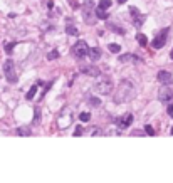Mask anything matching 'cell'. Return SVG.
Masks as SVG:
<instances>
[{
  "instance_id": "obj_29",
  "label": "cell",
  "mask_w": 173,
  "mask_h": 183,
  "mask_svg": "<svg viewBox=\"0 0 173 183\" xmlns=\"http://www.w3.org/2000/svg\"><path fill=\"white\" fill-rule=\"evenodd\" d=\"M131 134H133V136H141V134H145V133H143V131H133Z\"/></svg>"
},
{
  "instance_id": "obj_4",
  "label": "cell",
  "mask_w": 173,
  "mask_h": 183,
  "mask_svg": "<svg viewBox=\"0 0 173 183\" xmlns=\"http://www.w3.org/2000/svg\"><path fill=\"white\" fill-rule=\"evenodd\" d=\"M74 121V116H72V113H71V109H64V111L59 114V118H57V128L59 129H67L69 126L72 124Z\"/></svg>"
},
{
  "instance_id": "obj_8",
  "label": "cell",
  "mask_w": 173,
  "mask_h": 183,
  "mask_svg": "<svg viewBox=\"0 0 173 183\" xmlns=\"http://www.w3.org/2000/svg\"><path fill=\"white\" fill-rule=\"evenodd\" d=\"M158 101H161V103H170V101H173V89L171 88H160V91H158Z\"/></svg>"
},
{
  "instance_id": "obj_22",
  "label": "cell",
  "mask_w": 173,
  "mask_h": 183,
  "mask_svg": "<svg viewBox=\"0 0 173 183\" xmlns=\"http://www.w3.org/2000/svg\"><path fill=\"white\" fill-rule=\"evenodd\" d=\"M79 119H81L82 123H87L91 119V114L89 113H81V114H79Z\"/></svg>"
},
{
  "instance_id": "obj_6",
  "label": "cell",
  "mask_w": 173,
  "mask_h": 183,
  "mask_svg": "<svg viewBox=\"0 0 173 183\" xmlns=\"http://www.w3.org/2000/svg\"><path fill=\"white\" fill-rule=\"evenodd\" d=\"M72 52L77 59H84V57L87 56V52H89V47H87V44L84 40H77L76 44L72 46Z\"/></svg>"
},
{
  "instance_id": "obj_28",
  "label": "cell",
  "mask_w": 173,
  "mask_h": 183,
  "mask_svg": "<svg viewBox=\"0 0 173 183\" xmlns=\"http://www.w3.org/2000/svg\"><path fill=\"white\" fill-rule=\"evenodd\" d=\"M166 111H168V116L173 118V104H168V109H166Z\"/></svg>"
},
{
  "instance_id": "obj_27",
  "label": "cell",
  "mask_w": 173,
  "mask_h": 183,
  "mask_svg": "<svg viewBox=\"0 0 173 183\" xmlns=\"http://www.w3.org/2000/svg\"><path fill=\"white\" fill-rule=\"evenodd\" d=\"M12 51H14V44H7L5 46V52L7 54H12Z\"/></svg>"
},
{
  "instance_id": "obj_15",
  "label": "cell",
  "mask_w": 173,
  "mask_h": 183,
  "mask_svg": "<svg viewBox=\"0 0 173 183\" xmlns=\"http://www.w3.org/2000/svg\"><path fill=\"white\" fill-rule=\"evenodd\" d=\"M133 24H135L136 27H141L143 24H145V15H140V13H136V15H133Z\"/></svg>"
},
{
  "instance_id": "obj_13",
  "label": "cell",
  "mask_w": 173,
  "mask_h": 183,
  "mask_svg": "<svg viewBox=\"0 0 173 183\" xmlns=\"http://www.w3.org/2000/svg\"><path fill=\"white\" fill-rule=\"evenodd\" d=\"M130 61H141L140 57H136L135 54H123V56H120V62H123V64H125V62H130Z\"/></svg>"
},
{
  "instance_id": "obj_24",
  "label": "cell",
  "mask_w": 173,
  "mask_h": 183,
  "mask_svg": "<svg viewBox=\"0 0 173 183\" xmlns=\"http://www.w3.org/2000/svg\"><path fill=\"white\" fill-rule=\"evenodd\" d=\"M57 57H59V52H57V51H51V52L47 54V59H49V61H54V59H57Z\"/></svg>"
},
{
  "instance_id": "obj_7",
  "label": "cell",
  "mask_w": 173,
  "mask_h": 183,
  "mask_svg": "<svg viewBox=\"0 0 173 183\" xmlns=\"http://www.w3.org/2000/svg\"><path fill=\"white\" fill-rule=\"evenodd\" d=\"M168 30L170 29H163V30L158 34V35L153 39V42H151V47L153 49H161L163 46H165V42H166V35H168Z\"/></svg>"
},
{
  "instance_id": "obj_19",
  "label": "cell",
  "mask_w": 173,
  "mask_h": 183,
  "mask_svg": "<svg viewBox=\"0 0 173 183\" xmlns=\"http://www.w3.org/2000/svg\"><path fill=\"white\" fill-rule=\"evenodd\" d=\"M111 5H113L111 0H99V5H98V7L103 8V10H108V8H109Z\"/></svg>"
},
{
  "instance_id": "obj_31",
  "label": "cell",
  "mask_w": 173,
  "mask_h": 183,
  "mask_svg": "<svg viewBox=\"0 0 173 183\" xmlns=\"http://www.w3.org/2000/svg\"><path fill=\"white\" fill-rule=\"evenodd\" d=\"M170 57H171V61H173V49H171V52H170Z\"/></svg>"
},
{
  "instance_id": "obj_21",
  "label": "cell",
  "mask_w": 173,
  "mask_h": 183,
  "mask_svg": "<svg viewBox=\"0 0 173 183\" xmlns=\"http://www.w3.org/2000/svg\"><path fill=\"white\" fill-rule=\"evenodd\" d=\"M109 51L114 52V54H120V52H121V46L120 44H109Z\"/></svg>"
},
{
  "instance_id": "obj_10",
  "label": "cell",
  "mask_w": 173,
  "mask_h": 183,
  "mask_svg": "<svg viewBox=\"0 0 173 183\" xmlns=\"http://www.w3.org/2000/svg\"><path fill=\"white\" fill-rule=\"evenodd\" d=\"M81 72L82 74L91 76V78H98V76L101 74V71L98 69L96 66H81Z\"/></svg>"
},
{
  "instance_id": "obj_23",
  "label": "cell",
  "mask_w": 173,
  "mask_h": 183,
  "mask_svg": "<svg viewBox=\"0 0 173 183\" xmlns=\"http://www.w3.org/2000/svg\"><path fill=\"white\" fill-rule=\"evenodd\" d=\"M89 106H92V108H98V106H101V101L98 98H89Z\"/></svg>"
},
{
  "instance_id": "obj_26",
  "label": "cell",
  "mask_w": 173,
  "mask_h": 183,
  "mask_svg": "<svg viewBox=\"0 0 173 183\" xmlns=\"http://www.w3.org/2000/svg\"><path fill=\"white\" fill-rule=\"evenodd\" d=\"M82 133H84V128H82V126H79L76 131H74V136H81Z\"/></svg>"
},
{
  "instance_id": "obj_9",
  "label": "cell",
  "mask_w": 173,
  "mask_h": 183,
  "mask_svg": "<svg viewBox=\"0 0 173 183\" xmlns=\"http://www.w3.org/2000/svg\"><path fill=\"white\" fill-rule=\"evenodd\" d=\"M156 79L160 81L163 86H165V84H166V86H170V84L173 83V76H171L168 71H160V72L156 74Z\"/></svg>"
},
{
  "instance_id": "obj_14",
  "label": "cell",
  "mask_w": 173,
  "mask_h": 183,
  "mask_svg": "<svg viewBox=\"0 0 173 183\" xmlns=\"http://www.w3.org/2000/svg\"><path fill=\"white\" fill-rule=\"evenodd\" d=\"M66 32L69 34V35H79V30H77V27L74 25L72 22H69V24H67V27H66Z\"/></svg>"
},
{
  "instance_id": "obj_12",
  "label": "cell",
  "mask_w": 173,
  "mask_h": 183,
  "mask_svg": "<svg viewBox=\"0 0 173 183\" xmlns=\"http://www.w3.org/2000/svg\"><path fill=\"white\" fill-rule=\"evenodd\" d=\"M87 56H89V59L92 62L99 61L101 59V49L99 47H89V52H87Z\"/></svg>"
},
{
  "instance_id": "obj_16",
  "label": "cell",
  "mask_w": 173,
  "mask_h": 183,
  "mask_svg": "<svg viewBox=\"0 0 173 183\" xmlns=\"http://www.w3.org/2000/svg\"><path fill=\"white\" fill-rule=\"evenodd\" d=\"M136 40L141 47H146V44H148V39H146L145 34H136Z\"/></svg>"
},
{
  "instance_id": "obj_20",
  "label": "cell",
  "mask_w": 173,
  "mask_h": 183,
  "mask_svg": "<svg viewBox=\"0 0 173 183\" xmlns=\"http://www.w3.org/2000/svg\"><path fill=\"white\" fill-rule=\"evenodd\" d=\"M36 93H37V86H32L31 89H29V93L25 94V98H27V101H31V99H34V96H36Z\"/></svg>"
},
{
  "instance_id": "obj_30",
  "label": "cell",
  "mask_w": 173,
  "mask_h": 183,
  "mask_svg": "<svg viewBox=\"0 0 173 183\" xmlns=\"http://www.w3.org/2000/svg\"><path fill=\"white\" fill-rule=\"evenodd\" d=\"M118 2H120L121 5H123V3H125V2H128V0H118Z\"/></svg>"
},
{
  "instance_id": "obj_11",
  "label": "cell",
  "mask_w": 173,
  "mask_h": 183,
  "mask_svg": "<svg viewBox=\"0 0 173 183\" xmlns=\"http://www.w3.org/2000/svg\"><path fill=\"white\" fill-rule=\"evenodd\" d=\"M131 123H133V114L126 113L125 116H123V118L120 119V128H121V129H125V128H130V126H131Z\"/></svg>"
},
{
  "instance_id": "obj_25",
  "label": "cell",
  "mask_w": 173,
  "mask_h": 183,
  "mask_svg": "<svg viewBox=\"0 0 173 183\" xmlns=\"http://www.w3.org/2000/svg\"><path fill=\"white\" fill-rule=\"evenodd\" d=\"M145 133H146V134H150V136H153V134H155V129H153L150 124H146V126H145Z\"/></svg>"
},
{
  "instance_id": "obj_5",
  "label": "cell",
  "mask_w": 173,
  "mask_h": 183,
  "mask_svg": "<svg viewBox=\"0 0 173 183\" xmlns=\"http://www.w3.org/2000/svg\"><path fill=\"white\" fill-rule=\"evenodd\" d=\"M3 74H5V78L8 83H15L17 81V72H15V62L12 59H7L3 62Z\"/></svg>"
},
{
  "instance_id": "obj_3",
  "label": "cell",
  "mask_w": 173,
  "mask_h": 183,
  "mask_svg": "<svg viewBox=\"0 0 173 183\" xmlns=\"http://www.w3.org/2000/svg\"><path fill=\"white\" fill-rule=\"evenodd\" d=\"M82 19L87 25H94L98 22V17H96V8H92V3L91 0H86L84 2V7H82Z\"/></svg>"
},
{
  "instance_id": "obj_1",
  "label": "cell",
  "mask_w": 173,
  "mask_h": 183,
  "mask_svg": "<svg viewBox=\"0 0 173 183\" xmlns=\"http://www.w3.org/2000/svg\"><path fill=\"white\" fill-rule=\"evenodd\" d=\"M135 94H136L135 84H133L131 81H128V79H123V81H120L118 88L114 89L113 101H114L116 104H123V103H128V101H131L133 98H135Z\"/></svg>"
},
{
  "instance_id": "obj_32",
  "label": "cell",
  "mask_w": 173,
  "mask_h": 183,
  "mask_svg": "<svg viewBox=\"0 0 173 183\" xmlns=\"http://www.w3.org/2000/svg\"><path fill=\"white\" fill-rule=\"evenodd\" d=\"M171 134H173V128H171Z\"/></svg>"
},
{
  "instance_id": "obj_17",
  "label": "cell",
  "mask_w": 173,
  "mask_h": 183,
  "mask_svg": "<svg viewBox=\"0 0 173 183\" xmlns=\"http://www.w3.org/2000/svg\"><path fill=\"white\" fill-rule=\"evenodd\" d=\"M17 134H19V136H31L32 131H31L29 128H24V126H20V128H17Z\"/></svg>"
},
{
  "instance_id": "obj_18",
  "label": "cell",
  "mask_w": 173,
  "mask_h": 183,
  "mask_svg": "<svg viewBox=\"0 0 173 183\" xmlns=\"http://www.w3.org/2000/svg\"><path fill=\"white\" fill-rule=\"evenodd\" d=\"M96 17L99 19V20H106L108 19V13L103 10V8H99V7H96Z\"/></svg>"
},
{
  "instance_id": "obj_2",
  "label": "cell",
  "mask_w": 173,
  "mask_h": 183,
  "mask_svg": "<svg viewBox=\"0 0 173 183\" xmlns=\"http://www.w3.org/2000/svg\"><path fill=\"white\" fill-rule=\"evenodd\" d=\"M94 91L98 94H103V96H108L113 91V81L111 78H108V76H98V81L94 84Z\"/></svg>"
}]
</instances>
